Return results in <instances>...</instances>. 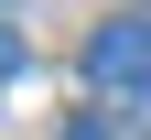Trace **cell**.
Segmentation results:
<instances>
[{
	"label": "cell",
	"mask_w": 151,
	"mask_h": 140,
	"mask_svg": "<svg viewBox=\"0 0 151 140\" xmlns=\"http://www.w3.org/2000/svg\"><path fill=\"white\" fill-rule=\"evenodd\" d=\"M86 86H108V97H151V11H119V22L86 32Z\"/></svg>",
	"instance_id": "obj_1"
},
{
	"label": "cell",
	"mask_w": 151,
	"mask_h": 140,
	"mask_svg": "<svg viewBox=\"0 0 151 140\" xmlns=\"http://www.w3.org/2000/svg\"><path fill=\"white\" fill-rule=\"evenodd\" d=\"M11 65H22V32H11V22H0V75H11Z\"/></svg>",
	"instance_id": "obj_2"
}]
</instances>
